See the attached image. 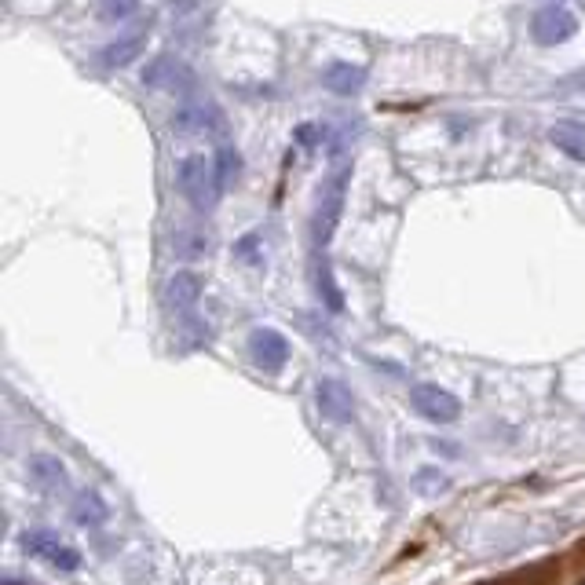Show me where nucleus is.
I'll return each instance as SVG.
<instances>
[{
  "label": "nucleus",
  "instance_id": "6ab92c4d",
  "mask_svg": "<svg viewBox=\"0 0 585 585\" xmlns=\"http://www.w3.org/2000/svg\"><path fill=\"white\" fill-rule=\"evenodd\" d=\"M169 4H172L176 11H191V8H198L202 0H169Z\"/></svg>",
  "mask_w": 585,
  "mask_h": 585
},
{
  "label": "nucleus",
  "instance_id": "2eb2a0df",
  "mask_svg": "<svg viewBox=\"0 0 585 585\" xmlns=\"http://www.w3.org/2000/svg\"><path fill=\"white\" fill-rule=\"evenodd\" d=\"M315 293H319V300L333 311V315L344 311V293H341V286H337V278H333V267L326 264V260H319V256H315Z\"/></svg>",
  "mask_w": 585,
  "mask_h": 585
},
{
  "label": "nucleus",
  "instance_id": "6e6552de",
  "mask_svg": "<svg viewBox=\"0 0 585 585\" xmlns=\"http://www.w3.org/2000/svg\"><path fill=\"white\" fill-rule=\"evenodd\" d=\"M249 359H253L260 370L278 373L289 359V341L278 330H271V326H256V330L249 333Z\"/></svg>",
  "mask_w": 585,
  "mask_h": 585
},
{
  "label": "nucleus",
  "instance_id": "f257e3e1",
  "mask_svg": "<svg viewBox=\"0 0 585 585\" xmlns=\"http://www.w3.org/2000/svg\"><path fill=\"white\" fill-rule=\"evenodd\" d=\"M176 187H180V194L198 209V213H209V209L220 202V194H224V180H220V172H216V161H209L205 154H191V158L180 161V169H176Z\"/></svg>",
  "mask_w": 585,
  "mask_h": 585
},
{
  "label": "nucleus",
  "instance_id": "1a4fd4ad",
  "mask_svg": "<svg viewBox=\"0 0 585 585\" xmlns=\"http://www.w3.org/2000/svg\"><path fill=\"white\" fill-rule=\"evenodd\" d=\"M202 275L198 271H176V275L165 282V300H169L172 311H180V315H187V311L198 308V300H202Z\"/></svg>",
  "mask_w": 585,
  "mask_h": 585
},
{
  "label": "nucleus",
  "instance_id": "f8f14e48",
  "mask_svg": "<svg viewBox=\"0 0 585 585\" xmlns=\"http://www.w3.org/2000/svg\"><path fill=\"white\" fill-rule=\"evenodd\" d=\"M143 48H147V30H136V33H128V37H117L114 44H107L99 59H103V66L117 70V66H128L132 59H139Z\"/></svg>",
  "mask_w": 585,
  "mask_h": 585
},
{
  "label": "nucleus",
  "instance_id": "4468645a",
  "mask_svg": "<svg viewBox=\"0 0 585 585\" xmlns=\"http://www.w3.org/2000/svg\"><path fill=\"white\" fill-rule=\"evenodd\" d=\"M30 476L41 490H63L66 487V465L59 458H30Z\"/></svg>",
  "mask_w": 585,
  "mask_h": 585
},
{
  "label": "nucleus",
  "instance_id": "9d476101",
  "mask_svg": "<svg viewBox=\"0 0 585 585\" xmlns=\"http://www.w3.org/2000/svg\"><path fill=\"white\" fill-rule=\"evenodd\" d=\"M224 128V114L216 107H183L172 117V132L191 136V132H220Z\"/></svg>",
  "mask_w": 585,
  "mask_h": 585
},
{
  "label": "nucleus",
  "instance_id": "20e7f679",
  "mask_svg": "<svg viewBox=\"0 0 585 585\" xmlns=\"http://www.w3.org/2000/svg\"><path fill=\"white\" fill-rule=\"evenodd\" d=\"M410 406L417 410V417H425L432 425H454L461 417V399L447 388H439V384H414Z\"/></svg>",
  "mask_w": 585,
  "mask_h": 585
},
{
  "label": "nucleus",
  "instance_id": "a211bd4d",
  "mask_svg": "<svg viewBox=\"0 0 585 585\" xmlns=\"http://www.w3.org/2000/svg\"><path fill=\"white\" fill-rule=\"evenodd\" d=\"M136 8H139V0H99V15H103V19H110V22L128 19V15H132Z\"/></svg>",
  "mask_w": 585,
  "mask_h": 585
},
{
  "label": "nucleus",
  "instance_id": "423d86ee",
  "mask_svg": "<svg viewBox=\"0 0 585 585\" xmlns=\"http://www.w3.org/2000/svg\"><path fill=\"white\" fill-rule=\"evenodd\" d=\"M315 403H319V414L330 421V425H348L355 421V395L344 381L337 377H322L315 384Z\"/></svg>",
  "mask_w": 585,
  "mask_h": 585
},
{
  "label": "nucleus",
  "instance_id": "dca6fc26",
  "mask_svg": "<svg viewBox=\"0 0 585 585\" xmlns=\"http://www.w3.org/2000/svg\"><path fill=\"white\" fill-rule=\"evenodd\" d=\"M107 516H110V509L96 498V494H81V501H77V509H74L77 523H85V527H99V523H107Z\"/></svg>",
  "mask_w": 585,
  "mask_h": 585
},
{
  "label": "nucleus",
  "instance_id": "f03ea898",
  "mask_svg": "<svg viewBox=\"0 0 585 585\" xmlns=\"http://www.w3.org/2000/svg\"><path fill=\"white\" fill-rule=\"evenodd\" d=\"M348 180L351 169H337L330 176V183L322 187L319 194V209H315V220H311V242H315V253H326L333 231L344 216V198H348Z\"/></svg>",
  "mask_w": 585,
  "mask_h": 585
},
{
  "label": "nucleus",
  "instance_id": "39448f33",
  "mask_svg": "<svg viewBox=\"0 0 585 585\" xmlns=\"http://www.w3.org/2000/svg\"><path fill=\"white\" fill-rule=\"evenodd\" d=\"M22 549L30 556H37V560H44V564L59 567V571H77V567L85 564L74 545L63 542V538L52 531H26L22 534Z\"/></svg>",
  "mask_w": 585,
  "mask_h": 585
},
{
  "label": "nucleus",
  "instance_id": "9b49d317",
  "mask_svg": "<svg viewBox=\"0 0 585 585\" xmlns=\"http://www.w3.org/2000/svg\"><path fill=\"white\" fill-rule=\"evenodd\" d=\"M322 85L337 92V96H355L362 85H366V70L355 63H330L326 74H322Z\"/></svg>",
  "mask_w": 585,
  "mask_h": 585
},
{
  "label": "nucleus",
  "instance_id": "7ed1b4c3",
  "mask_svg": "<svg viewBox=\"0 0 585 585\" xmlns=\"http://www.w3.org/2000/svg\"><path fill=\"white\" fill-rule=\"evenodd\" d=\"M194 85H198L194 70L176 55H154L143 66V88L150 92H191Z\"/></svg>",
  "mask_w": 585,
  "mask_h": 585
},
{
  "label": "nucleus",
  "instance_id": "ddd939ff",
  "mask_svg": "<svg viewBox=\"0 0 585 585\" xmlns=\"http://www.w3.org/2000/svg\"><path fill=\"white\" fill-rule=\"evenodd\" d=\"M549 139L553 147H560L567 158L585 161V125H575V121H560V125L549 128Z\"/></svg>",
  "mask_w": 585,
  "mask_h": 585
},
{
  "label": "nucleus",
  "instance_id": "0eeeda50",
  "mask_svg": "<svg viewBox=\"0 0 585 585\" xmlns=\"http://www.w3.org/2000/svg\"><path fill=\"white\" fill-rule=\"evenodd\" d=\"M575 30H578V19L567 8H560V4H549V8L534 11V19H531V37L538 44H545V48L571 41Z\"/></svg>",
  "mask_w": 585,
  "mask_h": 585
},
{
  "label": "nucleus",
  "instance_id": "f3484780",
  "mask_svg": "<svg viewBox=\"0 0 585 585\" xmlns=\"http://www.w3.org/2000/svg\"><path fill=\"white\" fill-rule=\"evenodd\" d=\"M213 161H216V172H220L224 187L238 180V172H242V158H238V150H234V147H220Z\"/></svg>",
  "mask_w": 585,
  "mask_h": 585
}]
</instances>
